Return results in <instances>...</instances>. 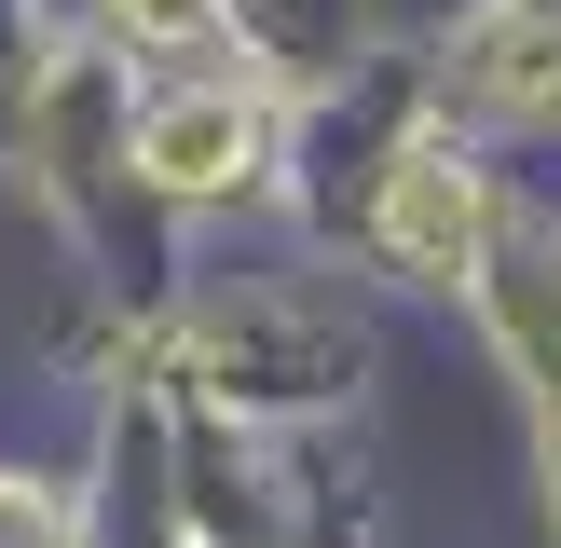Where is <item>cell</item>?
Segmentation results:
<instances>
[{"label":"cell","instance_id":"6da1fadb","mask_svg":"<svg viewBox=\"0 0 561 548\" xmlns=\"http://www.w3.org/2000/svg\"><path fill=\"white\" fill-rule=\"evenodd\" d=\"M466 219H480V206H466V179H453L438 151H411V179H398V206H383V233H398L411 261H453Z\"/></svg>","mask_w":561,"mask_h":548},{"label":"cell","instance_id":"7a4b0ae2","mask_svg":"<svg viewBox=\"0 0 561 548\" xmlns=\"http://www.w3.org/2000/svg\"><path fill=\"white\" fill-rule=\"evenodd\" d=\"M219 151H247V137L219 124V110H179V124L151 137V164H164V179H219Z\"/></svg>","mask_w":561,"mask_h":548}]
</instances>
